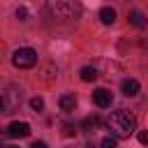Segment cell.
Returning a JSON list of instances; mask_svg holds the SVG:
<instances>
[{
  "mask_svg": "<svg viewBox=\"0 0 148 148\" xmlns=\"http://www.w3.org/2000/svg\"><path fill=\"white\" fill-rule=\"evenodd\" d=\"M106 127L111 130V134L116 139H130L136 130V118H134V113H130L125 109H118V111H111V116L106 120Z\"/></svg>",
  "mask_w": 148,
  "mask_h": 148,
  "instance_id": "6da1fadb",
  "label": "cell"
},
{
  "mask_svg": "<svg viewBox=\"0 0 148 148\" xmlns=\"http://www.w3.org/2000/svg\"><path fill=\"white\" fill-rule=\"evenodd\" d=\"M102 148H118V139L111 134V136H104L102 139Z\"/></svg>",
  "mask_w": 148,
  "mask_h": 148,
  "instance_id": "4fadbf2b",
  "label": "cell"
},
{
  "mask_svg": "<svg viewBox=\"0 0 148 148\" xmlns=\"http://www.w3.org/2000/svg\"><path fill=\"white\" fill-rule=\"evenodd\" d=\"M62 134H65V136H74V134H76V127H74V125H62Z\"/></svg>",
  "mask_w": 148,
  "mask_h": 148,
  "instance_id": "2e32d148",
  "label": "cell"
},
{
  "mask_svg": "<svg viewBox=\"0 0 148 148\" xmlns=\"http://www.w3.org/2000/svg\"><path fill=\"white\" fill-rule=\"evenodd\" d=\"M99 125H102V120H99L97 116H88L81 127H83V130H95V127H99Z\"/></svg>",
  "mask_w": 148,
  "mask_h": 148,
  "instance_id": "7c38bea8",
  "label": "cell"
},
{
  "mask_svg": "<svg viewBox=\"0 0 148 148\" xmlns=\"http://www.w3.org/2000/svg\"><path fill=\"white\" fill-rule=\"evenodd\" d=\"M5 132H7V136L21 139V136H28V134H30V125H28V123H23V120H21V123L16 120V123H12V125H9Z\"/></svg>",
  "mask_w": 148,
  "mask_h": 148,
  "instance_id": "8992f818",
  "label": "cell"
},
{
  "mask_svg": "<svg viewBox=\"0 0 148 148\" xmlns=\"http://www.w3.org/2000/svg\"><path fill=\"white\" fill-rule=\"evenodd\" d=\"M37 60H39V56H37V51L35 49H16L14 51V56H12V62H14V67H18V69H30V67H35L37 65Z\"/></svg>",
  "mask_w": 148,
  "mask_h": 148,
  "instance_id": "3957f363",
  "label": "cell"
},
{
  "mask_svg": "<svg viewBox=\"0 0 148 148\" xmlns=\"http://www.w3.org/2000/svg\"><path fill=\"white\" fill-rule=\"evenodd\" d=\"M99 21L104 25H113L116 23V9L113 7H102L99 9Z\"/></svg>",
  "mask_w": 148,
  "mask_h": 148,
  "instance_id": "9c48e42d",
  "label": "cell"
},
{
  "mask_svg": "<svg viewBox=\"0 0 148 148\" xmlns=\"http://www.w3.org/2000/svg\"><path fill=\"white\" fill-rule=\"evenodd\" d=\"M139 143L148 146V130H141V132H139Z\"/></svg>",
  "mask_w": 148,
  "mask_h": 148,
  "instance_id": "e0dca14e",
  "label": "cell"
},
{
  "mask_svg": "<svg viewBox=\"0 0 148 148\" xmlns=\"http://www.w3.org/2000/svg\"><path fill=\"white\" fill-rule=\"evenodd\" d=\"M92 102H95L99 109H109L111 102H113V95H111L106 88H97V90L92 92Z\"/></svg>",
  "mask_w": 148,
  "mask_h": 148,
  "instance_id": "5b68a950",
  "label": "cell"
},
{
  "mask_svg": "<svg viewBox=\"0 0 148 148\" xmlns=\"http://www.w3.org/2000/svg\"><path fill=\"white\" fill-rule=\"evenodd\" d=\"M46 7L56 21H76L83 12L79 0H49Z\"/></svg>",
  "mask_w": 148,
  "mask_h": 148,
  "instance_id": "7a4b0ae2",
  "label": "cell"
},
{
  "mask_svg": "<svg viewBox=\"0 0 148 148\" xmlns=\"http://www.w3.org/2000/svg\"><path fill=\"white\" fill-rule=\"evenodd\" d=\"M5 148H18V146H5Z\"/></svg>",
  "mask_w": 148,
  "mask_h": 148,
  "instance_id": "d6986e66",
  "label": "cell"
},
{
  "mask_svg": "<svg viewBox=\"0 0 148 148\" xmlns=\"http://www.w3.org/2000/svg\"><path fill=\"white\" fill-rule=\"evenodd\" d=\"M127 18H130V23L134 25V28H146V16H143V12H139V9H132L130 14H127Z\"/></svg>",
  "mask_w": 148,
  "mask_h": 148,
  "instance_id": "30bf717a",
  "label": "cell"
},
{
  "mask_svg": "<svg viewBox=\"0 0 148 148\" xmlns=\"http://www.w3.org/2000/svg\"><path fill=\"white\" fill-rule=\"evenodd\" d=\"M18 102H21V90L14 88V86H7L2 90V97H0V104H2L5 113H14L18 109Z\"/></svg>",
  "mask_w": 148,
  "mask_h": 148,
  "instance_id": "277c9868",
  "label": "cell"
},
{
  "mask_svg": "<svg viewBox=\"0 0 148 148\" xmlns=\"http://www.w3.org/2000/svg\"><path fill=\"white\" fill-rule=\"evenodd\" d=\"M58 106H60V111H74V109H76V97H74L72 92H67V95H60V99H58Z\"/></svg>",
  "mask_w": 148,
  "mask_h": 148,
  "instance_id": "ba28073f",
  "label": "cell"
},
{
  "mask_svg": "<svg viewBox=\"0 0 148 148\" xmlns=\"http://www.w3.org/2000/svg\"><path fill=\"white\" fill-rule=\"evenodd\" d=\"M30 148H49V146H46V143H44V141H35V143H32V146H30Z\"/></svg>",
  "mask_w": 148,
  "mask_h": 148,
  "instance_id": "ac0fdd59",
  "label": "cell"
},
{
  "mask_svg": "<svg viewBox=\"0 0 148 148\" xmlns=\"http://www.w3.org/2000/svg\"><path fill=\"white\" fill-rule=\"evenodd\" d=\"M30 106H32L35 111H42V109H44V99H42V97H32V99H30Z\"/></svg>",
  "mask_w": 148,
  "mask_h": 148,
  "instance_id": "5bb4252c",
  "label": "cell"
},
{
  "mask_svg": "<svg viewBox=\"0 0 148 148\" xmlns=\"http://www.w3.org/2000/svg\"><path fill=\"white\" fill-rule=\"evenodd\" d=\"M81 81H86V83H90V81H95L97 79V69L95 67H81Z\"/></svg>",
  "mask_w": 148,
  "mask_h": 148,
  "instance_id": "8fae6325",
  "label": "cell"
},
{
  "mask_svg": "<svg viewBox=\"0 0 148 148\" xmlns=\"http://www.w3.org/2000/svg\"><path fill=\"white\" fill-rule=\"evenodd\" d=\"M16 18H18V21H28V9H25V7H18V9H16Z\"/></svg>",
  "mask_w": 148,
  "mask_h": 148,
  "instance_id": "9a60e30c",
  "label": "cell"
},
{
  "mask_svg": "<svg viewBox=\"0 0 148 148\" xmlns=\"http://www.w3.org/2000/svg\"><path fill=\"white\" fill-rule=\"evenodd\" d=\"M139 81L136 79H125L123 83H120V90H123V95H127V97H134L136 92H139Z\"/></svg>",
  "mask_w": 148,
  "mask_h": 148,
  "instance_id": "52a82bcc",
  "label": "cell"
}]
</instances>
